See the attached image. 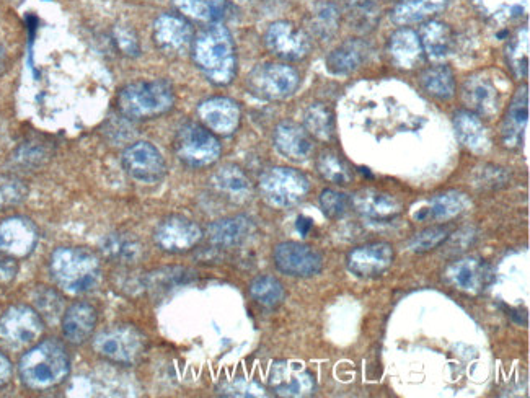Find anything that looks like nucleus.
I'll use <instances>...</instances> for the list:
<instances>
[{"mask_svg": "<svg viewBox=\"0 0 530 398\" xmlns=\"http://www.w3.org/2000/svg\"><path fill=\"white\" fill-rule=\"evenodd\" d=\"M18 266L10 258H0V283H9L17 276Z\"/></svg>", "mask_w": 530, "mask_h": 398, "instance_id": "obj_49", "label": "nucleus"}, {"mask_svg": "<svg viewBox=\"0 0 530 398\" xmlns=\"http://www.w3.org/2000/svg\"><path fill=\"white\" fill-rule=\"evenodd\" d=\"M155 45L164 53L182 54L193 43V30L185 18L178 15H160L154 23Z\"/></svg>", "mask_w": 530, "mask_h": 398, "instance_id": "obj_19", "label": "nucleus"}, {"mask_svg": "<svg viewBox=\"0 0 530 398\" xmlns=\"http://www.w3.org/2000/svg\"><path fill=\"white\" fill-rule=\"evenodd\" d=\"M418 36H420L424 54L434 61L446 59L454 51V31L447 23L428 20L424 22Z\"/></svg>", "mask_w": 530, "mask_h": 398, "instance_id": "obj_28", "label": "nucleus"}, {"mask_svg": "<svg viewBox=\"0 0 530 398\" xmlns=\"http://www.w3.org/2000/svg\"><path fill=\"white\" fill-rule=\"evenodd\" d=\"M219 394L226 397H265V387L250 379H232L219 385Z\"/></svg>", "mask_w": 530, "mask_h": 398, "instance_id": "obj_46", "label": "nucleus"}, {"mask_svg": "<svg viewBox=\"0 0 530 398\" xmlns=\"http://www.w3.org/2000/svg\"><path fill=\"white\" fill-rule=\"evenodd\" d=\"M449 237V229L444 226L428 227V229L421 230L420 234H416L410 240L411 252L424 253L429 250L438 248L439 245L446 242Z\"/></svg>", "mask_w": 530, "mask_h": 398, "instance_id": "obj_44", "label": "nucleus"}, {"mask_svg": "<svg viewBox=\"0 0 530 398\" xmlns=\"http://www.w3.org/2000/svg\"><path fill=\"white\" fill-rule=\"evenodd\" d=\"M462 100L469 111L480 118H493L500 111V95L490 79L473 76L465 80Z\"/></svg>", "mask_w": 530, "mask_h": 398, "instance_id": "obj_20", "label": "nucleus"}, {"mask_svg": "<svg viewBox=\"0 0 530 398\" xmlns=\"http://www.w3.org/2000/svg\"><path fill=\"white\" fill-rule=\"evenodd\" d=\"M420 84L424 92L438 100H449L454 97V72L447 66L428 67L420 76Z\"/></svg>", "mask_w": 530, "mask_h": 398, "instance_id": "obj_35", "label": "nucleus"}, {"mask_svg": "<svg viewBox=\"0 0 530 398\" xmlns=\"http://www.w3.org/2000/svg\"><path fill=\"white\" fill-rule=\"evenodd\" d=\"M198 115L211 133L229 136L239 128L240 107L230 98H209L199 105Z\"/></svg>", "mask_w": 530, "mask_h": 398, "instance_id": "obj_18", "label": "nucleus"}, {"mask_svg": "<svg viewBox=\"0 0 530 398\" xmlns=\"http://www.w3.org/2000/svg\"><path fill=\"white\" fill-rule=\"evenodd\" d=\"M97 310L87 302H76L62 314V335L72 345H84L97 328Z\"/></svg>", "mask_w": 530, "mask_h": 398, "instance_id": "obj_22", "label": "nucleus"}, {"mask_svg": "<svg viewBox=\"0 0 530 398\" xmlns=\"http://www.w3.org/2000/svg\"><path fill=\"white\" fill-rule=\"evenodd\" d=\"M506 56L516 77L526 79L529 74V28H519L516 31V35L509 40Z\"/></svg>", "mask_w": 530, "mask_h": 398, "instance_id": "obj_42", "label": "nucleus"}, {"mask_svg": "<svg viewBox=\"0 0 530 398\" xmlns=\"http://www.w3.org/2000/svg\"><path fill=\"white\" fill-rule=\"evenodd\" d=\"M270 385L274 394L288 398L310 397L317 389L315 377L302 364L288 361L273 364Z\"/></svg>", "mask_w": 530, "mask_h": 398, "instance_id": "obj_14", "label": "nucleus"}, {"mask_svg": "<svg viewBox=\"0 0 530 398\" xmlns=\"http://www.w3.org/2000/svg\"><path fill=\"white\" fill-rule=\"evenodd\" d=\"M310 227H312V224H310L309 219H305V217H301L299 222H297V229H299V232H301L302 235L307 234V232L310 230Z\"/></svg>", "mask_w": 530, "mask_h": 398, "instance_id": "obj_51", "label": "nucleus"}, {"mask_svg": "<svg viewBox=\"0 0 530 398\" xmlns=\"http://www.w3.org/2000/svg\"><path fill=\"white\" fill-rule=\"evenodd\" d=\"M177 9L199 22L217 23L227 14L226 0H175Z\"/></svg>", "mask_w": 530, "mask_h": 398, "instance_id": "obj_37", "label": "nucleus"}, {"mask_svg": "<svg viewBox=\"0 0 530 398\" xmlns=\"http://www.w3.org/2000/svg\"><path fill=\"white\" fill-rule=\"evenodd\" d=\"M36 312L41 315V319L48 322H56L61 319L62 299L58 292L53 289L40 288L35 292Z\"/></svg>", "mask_w": 530, "mask_h": 398, "instance_id": "obj_43", "label": "nucleus"}, {"mask_svg": "<svg viewBox=\"0 0 530 398\" xmlns=\"http://www.w3.org/2000/svg\"><path fill=\"white\" fill-rule=\"evenodd\" d=\"M4 67H5V53H4V48L0 46V72L4 71Z\"/></svg>", "mask_w": 530, "mask_h": 398, "instance_id": "obj_52", "label": "nucleus"}, {"mask_svg": "<svg viewBox=\"0 0 530 398\" xmlns=\"http://www.w3.org/2000/svg\"><path fill=\"white\" fill-rule=\"evenodd\" d=\"M317 170L327 182L348 185L353 180V170L343 157L335 151H323L318 155Z\"/></svg>", "mask_w": 530, "mask_h": 398, "instance_id": "obj_40", "label": "nucleus"}, {"mask_svg": "<svg viewBox=\"0 0 530 398\" xmlns=\"http://www.w3.org/2000/svg\"><path fill=\"white\" fill-rule=\"evenodd\" d=\"M369 54V46L361 40H348L336 46L327 56V69L335 76H346L358 71Z\"/></svg>", "mask_w": 530, "mask_h": 398, "instance_id": "obj_29", "label": "nucleus"}, {"mask_svg": "<svg viewBox=\"0 0 530 398\" xmlns=\"http://www.w3.org/2000/svg\"><path fill=\"white\" fill-rule=\"evenodd\" d=\"M27 195V185L20 178L0 175V208L20 204Z\"/></svg>", "mask_w": 530, "mask_h": 398, "instance_id": "obj_45", "label": "nucleus"}, {"mask_svg": "<svg viewBox=\"0 0 530 398\" xmlns=\"http://www.w3.org/2000/svg\"><path fill=\"white\" fill-rule=\"evenodd\" d=\"M175 93L167 80H141L124 87L118 97L123 115L136 120H149L172 110Z\"/></svg>", "mask_w": 530, "mask_h": 398, "instance_id": "obj_4", "label": "nucleus"}, {"mask_svg": "<svg viewBox=\"0 0 530 398\" xmlns=\"http://www.w3.org/2000/svg\"><path fill=\"white\" fill-rule=\"evenodd\" d=\"M351 206L359 214L369 219H394L395 216L402 213V204L395 196L384 193V191L364 188L351 196Z\"/></svg>", "mask_w": 530, "mask_h": 398, "instance_id": "obj_23", "label": "nucleus"}, {"mask_svg": "<svg viewBox=\"0 0 530 398\" xmlns=\"http://www.w3.org/2000/svg\"><path fill=\"white\" fill-rule=\"evenodd\" d=\"M320 206H322L325 216L330 217V219H338V217L345 216L346 211L351 206V198L341 191L325 190L320 196Z\"/></svg>", "mask_w": 530, "mask_h": 398, "instance_id": "obj_47", "label": "nucleus"}, {"mask_svg": "<svg viewBox=\"0 0 530 398\" xmlns=\"http://www.w3.org/2000/svg\"><path fill=\"white\" fill-rule=\"evenodd\" d=\"M527 121H529V89L526 85L517 90L516 97L509 105L508 115L501 128V139L508 149H519L524 141Z\"/></svg>", "mask_w": 530, "mask_h": 398, "instance_id": "obj_24", "label": "nucleus"}, {"mask_svg": "<svg viewBox=\"0 0 530 398\" xmlns=\"http://www.w3.org/2000/svg\"><path fill=\"white\" fill-rule=\"evenodd\" d=\"M154 239L165 252L183 253L199 244L203 230L188 217L168 216L155 229Z\"/></svg>", "mask_w": 530, "mask_h": 398, "instance_id": "obj_12", "label": "nucleus"}, {"mask_svg": "<svg viewBox=\"0 0 530 398\" xmlns=\"http://www.w3.org/2000/svg\"><path fill=\"white\" fill-rule=\"evenodd\" d=\"M45 322L35 309L28 306L10 307L0 317V343L9 350H23L43 335Z\"/></svg>", "mask_w": 530, "mask_h": 398, "instance_id": "obj_9", "label": "nucleus"}, {"mask_svg": "<svg viewBox=\"0 0 530 398\" xmlns=\"http://www.w3.org/2000/svg\"><path fill=\"white\" fill-rule=\"evenodd\" d=\"M389 54L392 62L400 69H405V71L415 69L424 59L420 36L410 28H400L390 36Z\"/></svg>", "mask_w": 530, "mask_h": 398, "instance_id": "obj_25", "label": "nucleus"}, {"mask_svg": "<svg viewBox=\"0 0 530 398\" xmlns=\"http://www.w3.org/2000/svg\"><path fill=\"white\" fill-rule=\"evenodd\" d=\"M193 59L212 84H230L237 72V54L230 31L219 23L201 31L193 41Z\"/></svg>", "mask_w": 530, "mask_h": 398, "instance_id": "obj_1", "label": "nucleus"}, {"mask_svg": "<svg viewBox=\"0 0 530 398\" xmlns=\"http://www.w3.org/2000/svg\"><path fill=\"white\" fill-rule=\"evenodd\" d=\"M115 38L116 43H118L124 54L137 56V54L141 53V46H139L136 33L133 30H129L128 27H116Z\"/></svg>", "mask_w": 530, "mask_h": 398, "instance_id": "obj_48", "label": "nucleus"}, {"mask_svg": "<svg viewBox=\"0 0 530 398\" xmlns=\"http://www.w3.org/2000/svg\"><path fill=\"white\" fill-rule=\"evenodd\" d=\"M454 128L457 138L469 151L485 154L491 146L490 134L480 116L472 111H457L454 116Z\"/></svg>", "mask_w": 530, "mask_h": 398, "instance_id": "obj_26", "label": "nucleus"}, {"mask_svg": "<svg viewBox=\"0 0 530 398\" xmlns=\"http://www.w3.org/2000/svg\"><path fill=\"white\" fill-rule=\"evenodd\" d=\"M345 15L351 28L367 33L379 22V4L376 0H345Z\"/></svg>", "mask_w": 530, "mask_h": 398, "instance_id": "obj_36", "label": "nucleus"}, {"mask_svg": "<svg viewBox=\"0 0 530 398\" xmlns=\"http://www.w3.org/2000/svg\"><path fill=\"white\" fill-rule=\"evenodd\" d=\"M102 252L106 258L118 263H136L142 257V245L128 232H113L102 242Z\"/></svg>", "mask_w": 530, "mask_h": 398, "instance_id": "obj_33", "label": "nucleus"}, {"mask_svg": "<svg viewBox=\"0 0 530 398\" xmlns=\"http://www.w3.org/2000/svg\"><path fill=\"white\" fill-rule=\"evenodd\" d=\"M49 270L62 291L85 294L102 279L100 261L87 248L61 247L51 255Z\"/></svg>", "mask_w": 530, "mask_h": 398, "instance_id": "obj_3", "label": "nucleus"}, {"mask_svg": "<svg viewBox=\"0 0 530 398\" xmlns=\"http://www.w3.org/2000/svg\"><path fill=\"white\" fill-rule=\"evenodd\" d=\"M309 180L299 170L274 167L260 178V193L274 208H292L309 193Z\"/></svg>", "mask_w": 530, "mask_h": 398, "instance_id": "obj_5", "label": "nucleus"}, {"mask_svg": "<svg viewBox=\"0 0 530 398\" xmlns=\"http://www.w3.org/2000/svg\"><path fill=\"white\" fill-rule=\"evenodd\" d=\"M469 196L462 191L449 190L431 198V214L438 221H449L470 208Z\"/></svg>", "mask_w": 530, "mask_h": 398, "instance_id": "obj_38", "label": "nucleus"}, {"mask_svg": "<svg viewBox=\"0 0 530 398\" xmlns=\"http://www.w3.org/2000/svg\"><path fill=\"white\" fill-rule=\"evenodd\" d=\"M175 152L190 167H208L221 157V142L201 124L186 123L175 136Z\"/></svg>", "mask_w": 530, "mask_h": 398, "instance_id": "obj_8", "label": "nucleus"}, {"mask_svg": "<svg viewBox=\"0 0 530 398\" xmlns=\"http://www.w3.org/2000/svg\"><path fill=\"white\" fill-rule=\"evenodd\" d=\"M340 20L341 14L338 7L332 2H322V4L315 5L310 30L314 31V35L322 41L332 40L340 28Z\"/></svg>", "mask_w": 530, "mask_h": 398, "instance_id": "obj_39", "label": "nucleus"}, {"mask_svg": "<svg viewBox=\"0 0 530 398\" xmlns=\"http://www.w3.org/2000/svg\"><path fill=\"white\" fill-rule=\"evenodd\" d=\"M449 0H403L390 14L392 22L400 27L424 23L446 10Z\"/></svg>", "mask_w": 530, "mask_h": 398, "instance_id": "obj_30", "label": "nucleus"}, {"mask_svg": "<svg viewBox=\"0 0 530 398\" xmlns=\"http://www.w3.org/2000/svg\"><path fill=\"white\" fill-rule=\"evenodd\" d=\"M20 377L33 390L51 389L61 384L71 371V359L66 346L58 340H45L23 354Z\"/></svg>", "mask_w": 530, "mask_h": 398, "instance_id": "obj_2", "label": "nucleus"}, {"mask_svg": "<svg viewBox=\"0 0 530 398\" xmlns=\"http://www.w3.org/2000/svg\"><path fill=\"white\" fill-rule=\"evenodd\" d=\"M217 190L234 201H243L252 193V182L237 165H224L212 178Z\"/></svg>", "mask_w": 530, "mask_h": 398, "instance_id": "obj_32", "label": "nucleus"}, {"mask_svg": "<svg viewBox=\"0 0 530 398\" xmlns=\"http://www.w3.org/2000/svg\"><path fill=\"white\" fill-rule=\"evenodd\" d=\"M266 48L278 58L286 61H301L307 58L312 48L310 38L301 28L289 22H276L270 25L265 35Z\"/></svg>", "mask_w": 530, "mask_h": 398, "instance_id": "obj_13", "label": "nucleus"}, {"mask_svg": "<svg viewBox=\"0 0 530 398\" xmlns=\"http://www.w3.org/2000/svg\"><path fill=\"white\" fill-rule=\"evenodd\" d=\"M446 279L459 291L480 294L493 283V270L482 258H460L447 268Z\"/></svg>", "mask_w": 530, "mask_h": 398, "instance_id": "obj_15", "label": "nucleus"}, {"mask_svg": "<svg viewBox=\"0 0 530 398\" xmlns=\"http://www.w3.org/2000/svg\"><path fill=\"white\" fill-rule=\"evenodd\" d=\"M93 348L113 363L134 364L146 351V337L133 325H118L98 333Z\"/></svg>", "mask_w": 530, "mask_h": 398, "instance_id": "obj_6", "label": "nucleus"}, {"mask_svg": "<svg viewBox=\"0 0 530 398\" xmlns=\"http://www.w3.org/2000/svg\"><path fill=\"white\" fill-rule=\"evenodd\" d=\"M250 294L260 306L274 309L281 306L286 299V289L283 283L274 276H258L250 284Z\"/></svg>", "mask_w": 530, "mask_h": 398, "instance_id": "obj_41", "label": "nucleus"}, {"mask_svg": "<svg viewBox=\"0 0 530 398\" xmlns=\"http://www.w3.org/2000/svg\"><path fill=\"white\" fill-rule=\"evenodd\" d=\"M123 167L129 177L139 183H159L167 173V164L151 142H136L123 152Z\"/></svg>", "mask_w": 530, "mask_h": 398, "instance_id": "obj_10", "label": "nucleus"}, {"mask_svg": "<svg viewBox=\"0 0 530 398\" xmlns=\"http://www.w3.org/2000/svg\"><path fill=\"white\" fill-rule=\"evenodd\" d=\"M395 252L392 245L385 242L361 245L348 253V268L359 278H376L384 275L394 263Z\"/></svg>", "mask_w": 530, "mask_h": 398, "instance_id": "obj_16", "label": "nucleus"}, {"mask_svg": "<svg viewBox=\"0 0 530 398\" xmlns=\"http://www.w3.org/2000/svg\"><path fill=\"white\" fill-rule=\"evenodd\" d=\"M38 242L35 224L25 217H10L0 221V253L12 257H27Z\"/></svg>", "mask_w": 530, "mask_h": 398, "instance_id": "obj_17", "label": "nucleus"}, {"mask_svg": "<svg viewBox=\"0 0 530 398\" xmlns=\"http://www.w3.org/2000/svg\"><path fill=\"white\" fill-rule=\"evenodd\" d=\"M12 377V364L4 353H0V385L7 384Z\"/></svg>", "mask_w": 530, "mask_h": 398, "instance_id": "obj_50", "label": "nucleus"}, {"mask_svg": "<svg viewBox=\"0 0 530 398\" xmlns=\"http://www.w3.org/2000/svg\"><path fill=\"white\" fill-rule=\"evenodd\" d=\"M274 147L279 154L294 162H304L314 152V139L307 129L292 121H284L274 129Z\"/></svg>", "mask_w": 530, "mask_h": 398, "instance_id": "obj_21", "label": "nucleus"}, {"mask_svg": "<svg viewBox=\"0 0 530 398\" xmlns=\"http://www.w3.org/2000/svg\"><path fill=\"white\" fill-rule=\"evenodd\" d=\"M478 14L498 25L519 22L527 17L529 0H472Z\"/></svg>", "mask_w": 530, "mask_h": 398, "instance_id": "obj_31", "label": "nucleus"}, {"mask_svg": "<svg viewBox=\"0 0 530 398\" xmlns=\"http://www.w3.org/2000/svg\"><path fill=\"white\" fill-rule=\"evenodd\" d=\"M301 77L294 67L278 62H268L255 67L248 74V90L263 100H284L299 87Z\"/></svg>", "mask_w": 530, "mask_h": 398, "instance_id": "obj_7", "label": "nucleus"}, {"mask_svg": "<svg viewBox=\"0 0 530 398\" xmlns=\"http://www.w3.org/2000/svg\"><path fill=\"white\" fill-rule=\"evenodd\" d=\"M304 128L318 141H332L335 138V115L323 103H312L304 113Z\"/></svg>", "mask_w": 530, "mask_h": 398, "instance_id": "obj_34", "label": "nucleus"}, {"mask_svg": "<svg viewBox=\"0 0 530 398\" xmlns=\"http://www.w3.org/2000/svg\"><path fill=\"white\" fill-rule=\"evenodd\" d=\"M255 224L247 216H232L212 222L208 227V237L219 247H237L252 237Z\"/></svg>", "mask_w": 530, "mask_h": 398, "instance_id": "obj_27", "label": "nucleus"}, {"mask_svg": "<svg viewBox=\"0 0 530 398\" xmlns=\"http://www.w3.org/2000/svg\"><path fill=\"white\" fill-rule=\"evenodd\" d=\"M274 263L279 271L296 278H310L323 268L322 255L315 248L299 242H283L274 248Z\"/></svg>", "mask_w": 530, "mask_h": 398, "instance_id": "obj_11", "label": "nucleus"}]
</instances>
